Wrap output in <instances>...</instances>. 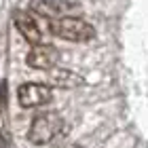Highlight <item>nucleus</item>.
Here are the masks:
<instances>
[{"instance_id": "f257e3e1", "label": "nucleus", "mask_w": 148, "mask_h": 148, "mask_svg": "<svg viewBox=\"0 0 148 148\" xmlns=\"http://www.w3.org/2000/svg\"><path fill=\"white\" fill-rule=\"evenodd\" d=\"M62 129H64V119L57 112H40L38 116H34L28 129V140L36 146H45L51 144Z\"/></svg>"}, {"instance_id": "f03ea898", "label": "nucleus", "mask_w": 148, "mask_h": 148, "mask_svg": "<svg viewBox=\"0 0 148 148\" xmlns=\"http://www.w3.org/2000/svg\"><path fill=\"white\" fill-rule=\"evenodd\" d=\"M53 34L70 40V42H89V40L95 36V30H93L91 23H87L85 19L74 17V15H66L59 19H53L51 21Z\"/></svg>"}, {"instance_id": "7ed1b4c3", "label": "nucleus", "mask_w": 148, "mask_h": 148, "mask_svg": "<svg viewBox=\"0 0 148 148\" xmlns=\"http://www.w3.org/2000/svg\"><path fill=\"white\" fill-rule=\"evenodd\" d=\"M17 97L23 108H38L53 99V89L45 83H23L17 89Z\"/></svg>"}, {"instance_id": "20e7f679", "label": "nucleus", "mask_w": 148, "mask_h": 148, "mask_svg": "<svg viewBox=\"0 0 148 148\" xmlns=\"http://www.w3.org/2000/svg\"><path fill=\"white\" fill-rule=\"evenodd\" d=\"M74 9L76 4L70 0H32L30 2V11L40 19H49V21L70 15Z\"/></svg>"}, {"instance_id": "39448f33", "label": "nucleus", "mask_w": 148, "mask_h": 148, "mask_svg": "<svg viewBox=\"0 0 148 148\" xmlns=\"http://www.w3.org/2000/svg\"><path fill=\"white\" fill-rule=\"evenodd\" d=\"M25 62H28L30 68L34 70H53L59 62V51L55 49L53 45H34L28 53V57H25Z\"/></svg>"}, {"instance_id": "423d86ee", "label": "nucleus", "mask_w": 148, "mask_h": 148, "mask_svg": "<svg viewBox=\"0 0 148 148\" xmlns=\"http://www.w3.org/2000/svg\"><path fill=\"white\" fill-rule=\"evenodd\" d=\"M13 19H15V28L19 30V34L28 40L32 47L42 42V28H40V23L34 19V13H30V11H17Z\"/></svg>"}, {"instance_id": "0eeeda50", "label": "nucleus", "mask_w": 148, "mask_h": 148, "mask_svg": "<svg viewBox=\"0 0 148 148\" xmlns=\"http://www.w3.org/2000/svg\"><path fill=\"white\" fill-rule=\"evenodd\" d=\"M49 83H51L53 87H64V89H72V87L83 85V78H80L78 74L70 72V70L53 68V70H49Z\"/></svg>"}, {"instance_id": "6e6552de", "label": "nucleus", "mask_w": 148, "mask_h": 148, "mask_svg": "<svg viewBox=\"0 0 148 148\" xmlns=\"http://www.w3.org/2000/svg\"><path fill=\"white\" fill-rule=\"evenodd\" d=\"M6 106V83L2 80V83H0V110H2Z\"/></svg>"}, {"instance_id": "1a4fd4ad", "label": "nucleus", "mask_w": 148, "mask_h": 148, "mask_svg": "<svg viewBox=\"0 0 148 148\" xmlns=\"http://www.w3.org/2000/svg\"><path fill=\"white\" fill-rule=\"evenodd\" d=\"M0 148H6V142H4V138H2V133H0Z\"/></svg>"}, {"instance_id": "9d476101", "label": "nucleus", "mask_w": 148, "mask_h": 148, "mask_svg": "<svg viewBox=\"0 0 148 148\" xmlns=\"http://www.w3.org/2000/svg\"><path fill=\"white\" fill-rule=\"evenodd\" d=\"M66 148H83V146H78V144H72V146H66Z\"/></svg>"}]
</instances>
